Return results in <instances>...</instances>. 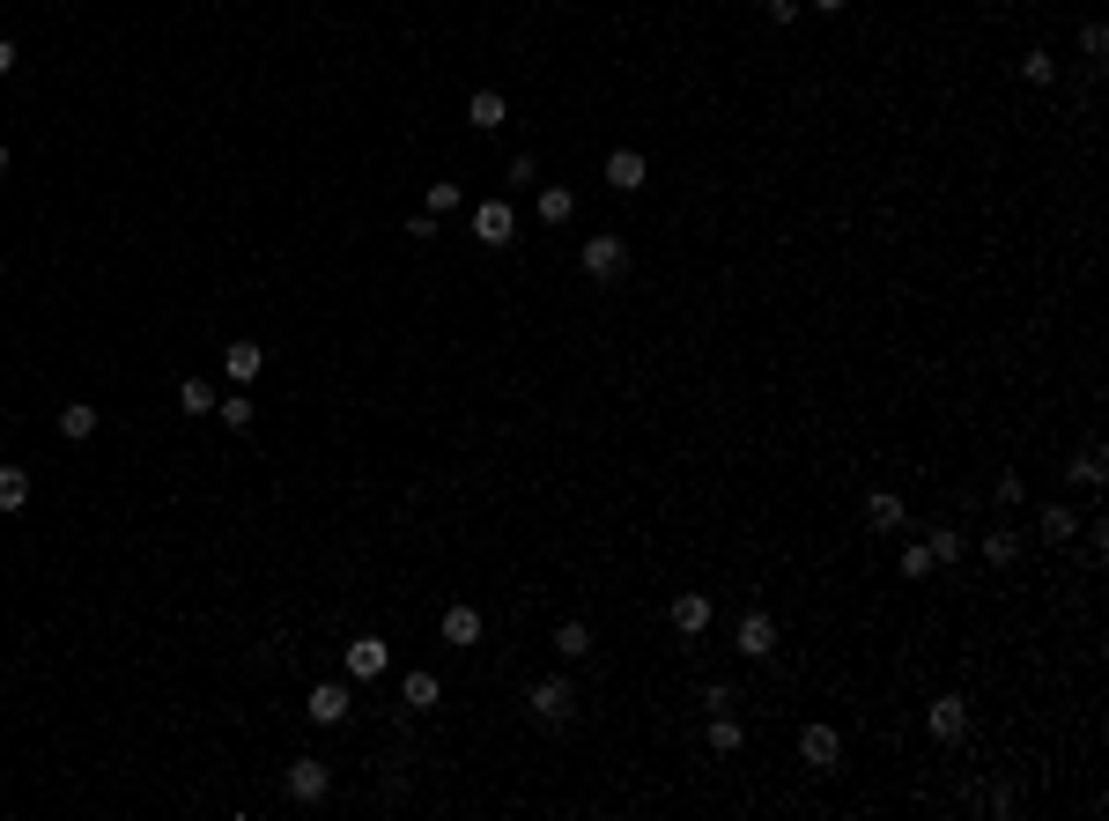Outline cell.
Here are the masks:
<instances>
[{
    "label": "cell",
    "mask_w": 1109,
    "mask_h": 821,
    "mask_svg": "<svg viewBox=\"0 0 1109 821\" xmlns=\"http://www.w3.org/2000/svg\"><path fill=\"white\" fill-rule=\"evenodd\" d=\"M341 667H348V681H377V673L393 667V644H385V637H370V629H363V637H355V644L341 651Z\"/></svg>",
    "instance_id": "5"
},
{
    "label": "cell",
    "mask_w": 1109,
    "mask_h": 821,
    "mask_svg": "<svg viewBox=\"0 0 1109 821\" xmlns=\"http://www.w3.org/2000/svg\"><path fill=\"white\" fill-rule=\"evenodd\" d=\"M1035 533H1043V541H1073V533H1080V519H1073V511H1065V503H1043V511H1035Z\"/></svg>",
    "instance_id": "21"
},
{
    "label": "cell",
    "mask_w": 1109,
    "mask_h": 821,
    "mask_svg": "<svg viewBox=\"0 0 1109 821\" xmlns=\"http://www.w3.org/2000/svg\"><path fill=\"white\" fill-rule=\"evenodd\" d=\"M437 696H444L437 673H407V681H399V703H407V711H437Z\"/></svg>",
    "instance_id": "19"
},
{
    "label": "cell",
    "mask_w": 1109,
    "mask_h": 821,
    "mask_svg": "<svg viewBox=\"0 0 1109 821\" xmlns=\"http://www.w3.org/2000/svg\"><path fill=\"white\" fill-rule=\"evenodd\" d=\"M703 711H733V681H711V689H703Z\"/></svg>",
    "instance_id": "34"
},
{
    "label": "cell",
    "mask_w": 1109,
    "mask_h": 821,
    "mask_svg": "<svg viewBox=\"0 0 1109 821\" xmlns=\"http://www.w3.org/2000/svg\"><path fill=\"white\" fill-rule=\"evenodd\" d=\"M665 622L681 629V637H703V629H711V593H681L665 607Z\"/></svg>",
    "instance_id": "13"
},
{
    "label": "cell",
    "mask_w": 1109,
    "mask_h": 821,
    "mask_svg": "<svg viewBox=\"0 0 1109 821\" xmlns=\"http://www.w3.org/2000/svg\"><path fill=\"white\" fill-rule=\"evenodd\" d=\"M259 371H267V349H259V341H230V349H222V377H230V385H252Z\"/></svg>",
    "instance_id": "11"
},
{
    "label": "cell",
    "mask_w": 1109,
    "mask_h": 821,
    "mask_svg": "<svg viewBox=\"0 0 1109 821\" xmlns=\"http://www.w3.org/2000/svg\"><path fill=\"white\" fill-rule=\"evenodd\" d=\"M903 519H910V511H903L895 489H873V497H865V525H873V533H903Z\"/></svg>",
    "instance_id": "14"
},
{
    "label": "cell",
    "mask_w": 1109,
    "mask_h": 821,
    "mask_svg": "<svg viewBox=\"0 0 1109 821\" xmlns=\"http://www.w3.org/2000/svg\"><path fill=\"white\" fill-rule=\"evenodd\" d=\"M281 792H289L296 807H326V792H333V770H326L319 755H296L289 777H281Z\"/></svg>",
    "instance_id": "2"
},
{
    "label": "cell",
    "mask_w": 1109,
    "mask_h": 821,
    "mask_svg": "<svg viewBox=\"0 0 1109 821\" xmlns=\"http://www.w3.org/2000/svg\"><path fill=\"white\" fill-rule=\"evenodd\" d=\"M348 711H355L348 681H319V689L303 696V718H311V725H348Z\"/></svg>",
    "instance_id": "6"
},
{
    "label": "cell",
    "mask_w": 1109,
    "mask_h": 821,
    "mask_svg": "<svg viewBox=\"0 0 1109 821\" xmlns=\"http://www.w3.org/2000/svg\"><path fill=\"white\" fill-rule=\"evenodd\" d=\"M991 497H999V511H1013V503L1028 497V481H1021V473H999V481H991Z\"/></svg>",
    "instance_id": "31"
},
{
    "label": "cell",
    "mask_w": 1109,
    "mask_h": 821,
    "mask_svg": "<svg viewBox=\"0 0 1109 821\" xmlns=\"http://www.w3.org/2000/svg\"><path fill=\"white\" fill-rule=\"evenodd\" d=\"M1080 52H1087V60H1102V52H1109V30L1087 23V30H1080Z\"/></svg>",
    "instance_id": "33"
},
{
    "label": "cell",
    "mask_w": 1109,
    "mask_h": 821,
    "mask_svg": "<svg viewBox=\"0 0 1109 821\" xmlns=\"http://www.w3.org/2000/svg\"><path fill=\"white\" fill-rule=\"evenodd\" d=\"M769 23H799V0H769Z\"/></svg>",
    "instance_id": "35"
},
{
    "label": "cell",
    "mask_w": 1109,
    "mask_h": 821,
    "mask_svg": "<svg viewBox=\"0 0 1109 821\" xmlns=\"http://www.w3.org/2000/svg\"><path fill=\"white\" fill-rule=\"evenodd\" d=\"M932 571H939V563H932V547H925V541H917V547H903V577H910V585H925Z\"/></svg>",
    "instance_id": "29"
},
{
    "label": "cell",
    "mask_w": 1109,
    "mask_h": 821,
    "mask_svg": "<svg viewBox=\"0 0 1109 821\" xmlns=\"http://www.w3.org/2000/svg\"><path fill=\"white\" fill-rule=\"evenodd\" d=\"M1073 481H1080V489H1102V445L1073 451Z\"/></svg>",
    "instance_id": "26"
},
{
    "label": "cell",
    "mask_w": 1109,
    "mask_h": 821,
    "mask_svg": "<svg viewBox=\"0 0 1109 821\" xmlns=\"http://www.w3.org/2000/svg\"><path fill=\"white\" fill-rule=\"evenodd\" d=\"M8 163H15V156H8V141H0V178H8Z\"/></svg>",
    "instance_id": "38"
},
{
    "label": "cell",
    "mask_w": 1109,
    "mask_h": 821,
    "mask_svg": "<svg viewBox=\"0 0 1109 821\" xmlns=\"http://www.w3.org/2000/svg\"><path fill=\"white\" fill-rule=\"evenodd\" d=\"M799 763H807V770H836L843 763V733L836 725H807V733H799Z\"/></svg>",
    "instance_id": "8"
},
{
    "label": "cell",
    "mask_w": 1109,
    "mask_h": 821,
    "mask_svg": "<svg viewBox=\"0 0 1109 821\" xmlns=\"http://www.w3.org/2000/svg\"><path fill=\"white\" fill-rule=\"evenodd\" d=\"M1021 75H1028L1035 89H1043V82H1058V60H1051V52L1035 45V52H1021Z\"/></svg>",
    "instance_id": "28"
},
{
    "label": "cell",
    "mask_w": 1109,
    "mask_h": 821,
    "mask_svg": "<svg viewBox=\"0 0 1109 821\" xmlns=\"http://www.w3.org/2000/svg\"><path fill=\"white\" fill-rule=\"evenodd\" d=\"M178 407L185 415H215V385L207 377H178Z\"/></svg>",
    "instance_id": "25"
},
{
    "label": "cell",
    "mask_w": 1109,
    "mask_h": 821,
    "mask_svg": "<svg viewBox=\"0 0 1109 821\" xmlns=\"http://www.w3.org/2000/svg\"><path fill=\"white\" fill-rule=\"evenodd\" d=\"M733 644H739V659H769V651H777V622H769L763 607H747L739 629H733Z\"/></svg>",
    "instance_id": "9"
},
{
    "label": "cell",
    "mask_w": 1109,
    "mask_h": 821,
    "mask_svg": "<svg viewBox=\"0 0 1109 821\" xmlns=\"http://www.w3.org/2000/svg\"><path fill=\"white\" fill-rule=\"evenodd\" d=\"M607 185H615V193H643V185H651L643 149H615V156H607Z\"/></svg>",
    "instance_id": "10"
},
{
    "label": "cell",
    "mask_w": 1109,
    "mask_h": 821,
    "mask_svg": "<svg viewBox=\"0 0 1109 821\" xmlns=\"http://www.w3.org/2000/svg\"><path fill=\"white\" fill-rule=\"evenodd\" d=\"M977 547H984V563H999V571H1006V563H1021V547H1028V541H1021L1013 525H991V533H984Z\"/></svg>",
    "instance_id": "18"
},
{
    "label": "cell",
    "mask_w": 1109,
    "mask_h": 821,
    "mask_svg": "<svg viewBox=\"0 0 1109 821\" xmlns=\"http://www.w3.org/2000/svg\"><path fill=\"white\" fill-rule=\"evenodd\" d=\"M444 644H459V651H467V644H481V629H489V622H481V607H467V599H459V607H444Z\"/></svg>",
    "instance_id": "12"
},
{
    "label": "cell",
    "mask_w": 1109,
    "mask_h": 821,
    "mask_svg": "<svg viewBox=\"0 0 1109 821\" xmlns=\"http://www.w3.org/2000/svg\"><path fill=\"white\" fill-rule=\"evenodd\" d=\"M215 423H222V429H252V423H259V407L245 399V385H237L230 399H215Z\"/></svg>",
    "instance_id": "24"
},
{
    "label": "cell",
    "mask_w": 1109,
    "mask_h": 821,
    "mask_svg": "<svg viewBox=\"0 0 1109 821\" xmlns=\"http://www.w3.org/2000/svg\"><path fill=\"white\" fill-rule=\"evenodd\" d=\"M555 659L585 667V659H591V629H585V622H563V629H555Z\"/></svg>",
    "instance_id": "22"
},
{
    "label": "cell",
    "mask_w": 1109,
    "mask_h": 821,
    "mask_svg": "<svg viewBox=\"0 0 1109 821\" xmlns=\"http://www.w3.org/2000/svg\"><path fill=\"white\" fill-rule=\"evenodd\" d=\"M577 267H585V281H621V274H629V245H621V237H585V245H577Z\"/></svg>",
    "instance_id": "3"
},
{
    "label": "cell",
    "mask_w": 1109,
    "mask_h": 821,
    "mask_svg": "<svg viewBox=\"0 0 1109 821\" xmlns=\"http://www.w3.org/2000/svg\"><path fill=\"white\" fill-rule=\"evenodd\" d=\"M97 423H104V415L89 407V399H67V407H60V437H67V445H89Z\"/></svg>",
    "instance_id": "17"
},
{
    "label": "cell",
    "mask_w": 1109,
    "mask_h": 821,
    "mask_svg": "<svg viewBox=\"0 0 1109 821\" xmlns=\"http://www.w3.org/2000/svg\"><path fill=\"white\" fill-rule=\"evenodd\" d=\"M925 733H932L939 747H961V733H969V703H961V696H932V711H925Z\"/></svg>",
    "instance_id": "7"
},
{
    "label": "cell",
    "mask_w": 1109,
    "mask_h": 821,
    "mask_svg": "<svg viewBox=\"0 0 1109 821\" xmlns=\"http://www.w3.org/2000/svg\"><path fill=\"white\" fill-rule=\"evenodd\" d=\"M925 547H932V563H961V547H969V541H961V533H947V525H932V533H925Z\"/></svg>",
    "instance_id": "27"
},
{
    "label": "cell",
    "mask_w": 1109,
    "mask_h": 821,
    "mask_svg": "<svg viewBox=\"0 0 1109 821\" xmlns=\"http://www.w3.org/2000/svg\"><path fill=\"white\" fill-rule=\"evenodd\" d=\"M533 215H541L547 230H563L569 215H577V193H569V185H541V193H533Z\"/></svg>",
    "instance_id": "15"
},
{
    "label": "cell",
    "mask_w": 1109,
    "mask_h": 821,
    "mask_svg": "<svg viewBox=\"0 0 1109 821\" xmlns=\"http://www.w3.org/2000/svg\"><path fill=\"white\" fill-rule=\"evenodd\" d=\"M467 119H473V134H495V126H511V104L495 97V89H473V97H467Z\"/></svg>",
    "instance_id": "16"
},
{
    "label": "cell",
    "mask_w": 1109,
    "mask_h": 821,
    "mask_svg": "<svg viewBox=\"0 0 1109 821\" xmlns=\"http://www.w3.org/2000/svg\"><path fill=\"white\" fill-rule=\"evenodd\" d=\"M459 200H467V193H459V185H451V178H429V215H451V207H459Z\"/></svg>",
    "instance_id": "30"
},
{
    "label": "cell",
    "mask_w": 1109,
    "mask_h": 821,
    "mask_svg": "<svg viewBox=\"0 0 1109 821\" xmlns=\"http://www.w3.org/2000/svg\"><path fill=\"white\" fill-rule=\"evenodd\" d=\"M30 503V473L23 467H0V519H15Z\"/></svg>",
    "instance_id": "23"
},
{
    "label": "cell",
    "mask_w": 1109,
    "mask_h": 821,
    "mask_svg": "<svg viewBox=\"0 0 1109 821\" xmlns=\"http://www.w3.org/2000/svg\"><path fill=\"white\" fill-rule=\"evenodd\" d=\"M533 178H541V171H533V156H511V171H503V185H518V193H525Z\"/></svg>",
    "instance_id": "32"
},
{
    "label": "cell",
    "mask_w": 1109,
    "mask_h": 821,
    "mask_svg": "<svg viewBox=\"0 0 1109 821\" xmlns=\"http://www.w3.org/2000/svg\"><path fill=\"white\" fill-rule=\"evenodd\" d=\"M799 8H821V15H843L851 0H799Z\"/></svg>",
    "instance_id": "37"
},
{
    "label": "cell",
    "mask_w": 1109,
    "mask_h": 821,
    "mask_svg": "<svg viewBox=\"0 0 1109 821\" xmlns=\"http://www.w3.org/2000/svg\"><path fill=\"white\" fill-rule=\"evenodd\" d=\"M0 75H15V38H0Z\"/></svg>",
    "instance_id": "36"
},
{
    "label": "cell",
    "mask_w": 1109,
    "mask_h": 821,
    "mask_svg": "<svg viewBox=\"0 0 1109 821\" xmlns=\"http://www.w3.org/2000/svg\"><path fill=\"white\" fill-rule=\"evenodd\" d=\"M525 711H533L541 725H569V711H577V681H569V673L533 681V689H525Z\"/></svg>",
    "instance_id": "1"
},
{
    "label": "cell",
    "mask_w": 1109,
    "mask_h": 821,
    "mask_svg": "<svg viewBox=\"0 0 1109 821\" xmlns=\"http://www.w3.org/2000/svg\"><path fill=\"white\" fill-rule=\"evenodd\" d=\"M739 747H747V725L733 711H711V755H739Z\"/></svg>",
    "instance_id": "20"
},
{
    "label": "cell",
    "mask_w": 1109,
    "mask_h": 821,
    "mask_svg": "<svg viewBox=\"0 0 1109 821\" xmlns=\"http://www.w3.org/2000/svg\"><path fill=\"white\" fill-rule=\"evenodd\" d=\"M473 237L489 252H503L518 237V215H511V200H473Z\"/></svg>",
    "instance_id": "4"
}]
</instances>
